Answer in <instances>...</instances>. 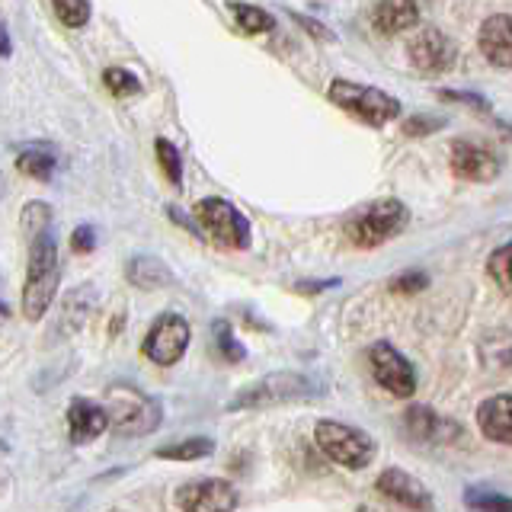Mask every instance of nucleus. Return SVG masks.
<instances>
[{"label":"nucleus","mask_w":512,"mask_h":512,"mask_svg":"<svg viewBox=\"0 0 512 512\" xmlns=\"http://www.w3.org/2000/svg\"><path fill=\"white\" fill-rule=\"evenodd\" d=\"M61 266H58V244L52 231L29 237V269L23 285V314L29 320H42L55 292H58Z\"/></svg>","instance_id":"nucleus-1"},{"label":"nucleus","mask_w":512,"mask_h":512,"mask_svg":"<svg viewBox=\"0 0 512 512\" xmlns=\"http://www.w3.org/2000/svg\"><path fill=\"white\" fill-rule=\"evenodd\" d=\"M106 410H109V426L116 436H148V432H154L160 426V416H164V410H160V404L144 394L138 388H132V384H112L109 394H106Z\"/></svg>","instance_id":"nucleus-2"},{"label":"nucleus","mask_w":512,"mask_h":512,"mask_svg":"<svg viewBox=\"0 0 512 512\" xmlns=\"http://www.w3.org/2000/svg\"><path fill=\"white\" fill-rule=\"evenodd\" d=\"M314 439L317 448L324 452L333 464L349 471H362L368 464L375 461L378 455V445L368 432L349 426V423H336V420H320L314 429Z\"/></svg>","instance_id":"nucleus-3"},{"label":"nucleus","mask_w":512,"mask_h":512,"mask_svg":"<svg viewBox=\"0 0 512 512\" xmlns=\"http://www.w3.org/2000/svg\"><path fill=\"white\" fill-rule=\"evenodd\" d=\"M407 205L397 199H381L372 202L362 212H356L346 221V237L356 247H381L384 240L397 237L407 228Z\"/></svg>","instance_id":"nucleus-4"},{"label":"nucleus","mask_w":512,"mask_h":512,"mask_svg":"<svg viewBox=\"0 0 512 512\" xmlns=\"http://www.w3.org/2000/svg\"><path fill=\"white\" fill-rule=\"evenodd\" d=\"M327 93L336 106L346 109L349 116L362 119L365 125L381 128L400 116V103L391 93H384L378 87H362V84H352V80H333Z\"/></svg>","instance_id":"nucleus-5"},{"label":"nucleus","mask_w":512,"mask_h":512,"mask_svg":"<svg viewBox=\"0 0 512 512\" xmlns=\"http://www.w3.org/2000/svg\"><path fill=\"white\" fill-rule=\"evenodd\" d=\"M311 394V381L301 378L298 372H276L266 375L260 381L247 384L240 391L228 410H263V407H279V404H292V400H304Z\"/></svg>","instance_id":"nucleus-6"},{"label":"nucleus","mask_w":512,"mask_h":512,"mask_svg":"<svg viewBox=\"0 0 512 512\" xmlns=\"http://www.w3.org/2000/svg\"><path fill=\"white\" fill-rule=\"evenodd\" d=\"M196 221L208 240H215L224 250L250 247V221L224 199H202L196 205Z\"/></svg>","instance_id":"nucleus-7"},{"label":"nucleus","mask_w":512,"mask_h":512,"mask_svg":"<svg viewBox=\"0 0 512 512\" xmlns=\"http://www.w3.org/2000/svg\"><path fill=\"white\" fill-rule=\"evenodd\" d=\"M189 340H192V330L186 324V317L167 311L151 324L148 336H144V343H141V352H144V359H151L154 365H176L186 356Z\"/></svg>","instance_id":"nucleus-8"},{"label":"nucleus","mask_w":512,"mask_h":512,"mask_svg":"<svg viewBox=\"0 0 512 512\" xmlns=\"http://www.w3.org/2000/svg\"><path fill=\"white\" fill-rule=\"evenodd\" d=\"M368 365H372L375 381L388 394L410 397L416 391V372H413L410 359L397 346H391L388 340H381V343H375L372 349H368Z\"/></svg>","instance_id":"nucleus-9"},{"label":"nucleus","mask_w":512,"mask_h":512,"mask_svg":"<svg viewBox=\"0 0 512 512\" xmlns=\"http://www.w3.org/2000/svg\"><path fill=\"white\" fill-rule=\"evenodd\" d=\"M176 506H180V512H234L237 490L221 477L189 480L176 490Z\"/></svg>","instance_id":"nucleus-10"},{"label":"nucleus","mask_w":512,"mask_h":512,"mask_svg":"<svg viewBox=\"0 0 512 512\" xmlns=\"http://www.w3.org/2000/svg\"><path fill=\"white\" fill-rule=\"evenodd\" d=\"M378 493L384 500H391L397 506H404L410 512H432V493L423 480H416L413 474L400 471V468H388L381 471L378 480H375Z\"/></svg>","instance_id":"nucleus-11"},{"label":"nucleus","mask_w":512,"mask_h":512,"mask_svg":"<svg viewBox=\"0 0 512 512\" xmlns=\"http://www.w3.org/2000/svg\"><path fill=\"white\" fill-rule=\"evenodd\" d=\"M410 61L423 74H445L455 64V42L439 29H420L410 39Z\"/></svg>","instance_id":"nucleus-12"},{"label":"nucleus","mask_w":512,"mask_h":512,"mask_svg":"<svg viewBox=\"0 0 512 512\" xmlns=\"http://www.w3.org/2000/svg\"><path fill=\"white\" fill-rule=\"evenodd\" d=\"M452 170L461 180H471V183H487L500 173V160L490 148L484 144H474V141H455L452 144Z\"/></svg>","instance_id":"nucleus-13"},{"label":"nucleus","mask_w":512,"mask_h":512,"mask_svg":"<svg viewBox=\"0 0 512 512\" xmlns=\"http://www.w3.org/2000/svg\"><path fill=\"white\" fill-rule=\"evenodd\" d=\"M404 429L413 442H461V426L432 413L429 407H410L404 413Z\"/></svg>","instance_id":"nucleus-14"},{"label":"nucleus","mask_w":512,"mask_h":512,"mask_svg":"<svg viewBox=\"0 0 512 512\" xmlns=\"http://www.w3.org/2000/svg\"><path fill=\"white\" fill-rule=\"evenodd\" d=\"M106 429H109V410H106V404H96V400H87V397L71 400V407H68L71 442H77V445L93 442L96 436H103Z\"/></svg>","instance_id":"nucleus-15"},{"label":"nucleus","mask_w":512,"mask_h":512,"mask_svg":"<svg viewBox=\"0 0 512 512\" xmlns=\"http://www.w3.org/2000/svg\"><path fill=\"white\" fill-rule=\"evenodd\" d=\"M480 52L496 68H512V16L500 13L480 26Z\"/></svg>","instance_id":"nucleus-16"},{"label":"nucleus","mask_w":512,"mask_h":512,"mask_svg":"<svg viewBox=\"0 0 512 512\" xmlns=\"http://www.w3.org/2000/svg\"><path fill=\"white\" fill-rule=\"evenodd\" d=\"M480 432L490 442L512 445V394H493L477 407Z\"/></svg>","instance_id":"nucleus-17"},{"label":"nucleus","mask_w":512,"mask_h":512,"mask_svg":"<svg viewBox=\"0 0 512 512\" xmlns=\"http://www.w3.org/2000/svg\"><path fill=\"white\" fill-rule=\"evenodd\" d=\"M420 20V4L416 0H381L375 7V26L381 36H397Z\"/></svg>","instance_id":"nucleus-18"},{"label":"nucleus","mask_w":512,"mask_h":512,"mask_svg":"<svg viewBox=\"0 0 512 512\" xmlns=\"http://www.w3.org/2000/svg\"><path fill=\"white\" fill-rule=\"evenodd\" d=\"M125 279L135 288H141V292H154V288L173 285V272L167 269V263H160L157 256H132L125 266Z\"/></svg>","instance_id":"nucleus-19"},{"label":"nucleus","mask_w":512,"mask_h":512,"mask_svg":"<svg viewBox=\"0 0 512 512\" xmlns=\"http://www.w3.org/2000/svg\"><path fill=\"white\" fill-rule=\"evenodd\" d=\"M55 167H58V160L48 148H26L20 157H16V170H20L23 176H29V180H39V183L52 180Z\"/></svg>","instance_id":"nucleus-20"},{"label":"nucleus","mask_w":512,"mask_h":512,"mask_svg":"<svg viewBox=\"0 0 512 512\" xmlns=\"http://www.w3.org/2000/svg\"><path fill=\"white\" fill-rule=\"evenodd\" d=\"M215 452V442L205 439V436H192V439H180V442H170V445H160L157 448V458H167V461H199L208 458Z\"/></svg>","instance_id":"nucleus-21"},{"label":"nucleus","mask_w":512,"mask_h":512,"mask_svg":"<svg viewBox=\"0 0 512 512\" xmlns=\"http://www.w3.org/2000/svg\"><path fill=\"white\" fill-rule=\"evenodd\" d=\"M464 506L471 512H512V496L484 490V487H471L464 493Z\"/></svg>","instance_id":"nucleus-22"},{"label":"nucleus","mask_w":512,"mask_h":512,"mask_svg":"<svg viewBox=\"0 0 512 512\" xmlns=\"http://www.w3.org/2000/svg\"><path fill=\"white\" fill-rule=\"evenodd\" d=\"M487 272H490V279L503 288V295L512 298V244L493 250V256L487 260Z\"/></svg>","instance_id":"nucleus-23"},{"label":"nucleus","mask_w":512,"mask_h":512,"mask_svg":"<svg viewBox=\"0 0 512 512\" xmlns=\"http://www.w3.org/2000/svg\"><path fill=\"white\" fill-rule=\"evenodd\" d=\"M231 10H234V16H237V26L244 29V32H250V36H260V32H269L272 26H276V20H272V16H269L266 10H260V7L234 4Z\"/></svg>","instance_id":"nucleus-24"},{"label":"nucleus","mask_w":512,"mask_h":512,"mask_svg":"<svg viewBox=\"0 0 512 512\" xmlns=\"http://www.w3.org/2000/svg\"><path fill=\"white\" fill-rule=\"evenodd\" d=\"M55 16L68 26V29H80L90 20V0H52Z\"/></svg>","instance_id":"nucleus-25"},{"label":"nucleus","mask_w":512,"mask_h":512,"mask_svg":"<svg viewBox=\"0 0 512 512\" xmlns=\"http://www.w3.org/2000/svg\"><path fill=\"white\" fill-rule=\"evenodd\" d=\"M215 349L224 362H240L247 356L244 346L237 343V336L231 333V324L228 320H215Z\"/></svg>","instance_id":"nucleus-26"},{"label":"nucleus","mask_w":512,"mask_h":512,"mask_svg":"<svg viewBox=\"0 0 512 512\" xmlns=\"http://www.w3.org/2000/svg\"><path fill=\"white\" fill-rule=\"evenodd\" d=\"M103 84L109 87L112 96H119V100H125V96H135L141 93V84H138V77L132 71H125V68H109L103 74Z\"/></svg>","instance_id":"nucleus-27"},{"label":"nucleus","mask_w":512,"mask_h":512,"mask_svg":"<svg viewBox=\"0 0 512 512\" xmlns=\"http://www.w3.org/2000/svg\"><path fill=\"white\" fill-rule=\"evenodd\" d=\"M154 148H157V160H160V167H164L167 180L173 186H180L183 183V160H180V151H176L167 138H157Z\"/></svg>","instance_id":"nucleus-28"},{"label":"nucleus","mask_w":512,"mask_h":512,"mask_svg":"<svg viewBox=\"0 0 512 512\" xmlns=\"http://www.w3.org/2000/svg\"><path fill=\"white\" fill-rule=\"evenodd\" d=\"M23 231L29 237H36L42 231H52V208H48L45 202H29L23 208Z\"/></svg>","instance_id":"nucleus-29"},{"label":"nucleus","mask_w":512,"mask_h":512,"mask_svg":"<svg viewBox=\"0 0 512 512\" xmlns=\"http://www.w3.org/2000/svg\"><path fill=\"white\" fill-rule=\"evenodd\" d=\"M426 285H429V276H426V272H416V269H410V272H404V276L391 279L394 292H420V288H426Z\"/></svg>","instance_id":"nucleus-30"},{"label":"nucleus","mask_w":512,"mask_h":512,"mask_svg":"<svg viewBox=\"0 0 512 512\" xmlns=\"http://www.w3.org/2000/svg\"><path fill=\"white\" fill-rule=\"evenodd\" d=\"M96 247V231L90 228V224H80V228L71 234V250L74 253H90Z\"/></svg>","instance_id":"nucleus-31"},{"label":"nucleus","mask_w":512,"mask_h":512,"mask_svg":"<svg viewBox=\"0 0 512 512\" xmlns=\"http://www.w3.org/2000/svg\"><path fill=\"white\" fill-rule=\"evenodd\" d=\"M432 128H439V119H410L404 125V132L407 135H426V132H432Z\"/></svg>","instance_id":"nucleus-32"},{"label":"nucleus","mask_w":512,"mask_h":512,"mask_svg":"<svg viewBox=\"0 0 512 512\" xmlns=\"http://www.w3.org/2000/svg\"><path fill=\"white\" fill-rule=\"evenodd\" d=\"M298 23H301L304 29H308L311 36H320V39H333L330 32H327V29H320V23H314V20H304V16H298Z\"/></svg>","instance_id":"nucleus-33"},{"label":"nucleus","mask_w":512,"mask_h":512,"mask_svg":"<svg viewBox=\"0 0 512 512\" xmlns=\"http://www.w3.org/2000/svg\"><path fill=\"white\" fill-rule=\"evenodd\" d=\"M10 52H13L10 32H7V26H4V23H0V58H10Z\"/></svg>","instance_id":"nucleus-34"},{"label":"nucleus","mask_w":512,"mask_h":512,"mask_svg":"<svg viewBox=\"0 0 512 512\" xmlns=\"http://www.w3.org/2000/svg\"><path fill=\"white\" fill-rule=\"evenodd\" d=\"M0 314H10V308H7V301L0 298Z\"/></svg>","instance_id":"nucleus-35"},{"label":"nucleus","mask_w":512,"mask_h":512,"mask_svg":"<svg viewBox=\"0 0 512 512\" xmlns=\"http://www.w3.org/2000/svg\"><path fill=\"white\" fill-rule=\"evenodd\" d=\"M356 512H375V509H372V506H359Z\"/></svg>","instance_id":"nucleus-36"}]
</instances>
